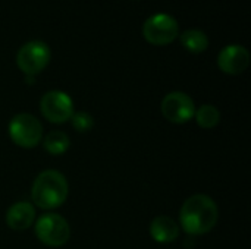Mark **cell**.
Wrapping results in <instances>:
<instances>
[{
	"label": "cell",
	"instance_id": "30bf717a",
	"mask_svg": "<svg viewBox=\"0 0 251 249\" xmlns=\"http://www.w3.org/2000/svg\"><path fill=\"white\" fill-rule=\"evenodd\" d=\"M35 220V208L26 201L15 203L9 207L6 213V225L16 232L26 230L32 226Z\"/></svg>",
	"mask_w": 251,
	"mask_h": 249
},
{
	"label": "cell",
	"instance_id": "3957f363",
	"mask_svg": "<svg viewBox=\"0 0 251 249\" xmlns=\"http://www.w3.org/2000/svg\"><path fill=\"white\" fill-rule=\"evenodd\" d=\"M35 236L41 244L50 248H59L69 241L71 227L60 214L46 213L35 222Z\"/></svg>",
	"mask_w": 251,
	"mask_h": 249
},
{
	"label": "cell",
	"instance_id": "ba28073f",
	"mask_svg": "<svg viewBox=\"0 0 251 249\" xmlns=\"http://www.w3.org/2000/svg\"><path fill=\"white\" fill-rule=\"evenodd\" d=\"M196 113V104L194 100L181 91H174L169 92L163 101H162V114L165 116L166 120L182 125L190 122L194 117Z\"/></svg>",
	"mask_w": 251,
	"mask_h": 249
},
{
	"label": "cell",
	"instance_id": "5b68a950",
	"mask_svg": "<svg viewBox=\"0 0 251 249\" xmlns=\"http://www.w3.org/2000/svg\"><path fill=\"white\" fill-rule=\"evenodd\" d=\"M9 136L18 147L34 148L41 142L43 126L40 120L28 113H19L9 123Z\"/></svg>",
	"mask_w": 251,
	"mask_h": 249
},
{
	"label": "cell",
	"instance_id": "4fadbf2b",
	"mask_svg": "<svg viewBox=\"0 0 251 249\" xmlns=\"http://www.w3.org/2000/svg\"><path fill=\"white\" fill-rule=\"evenodd\" d=\"M69 145H71L69 136L62 131L49 132L46 135L44 141H43V147L50 156H62V154H65L68 151Z\"/></svg>",
	"mask_w": 251,
	"mask_h": 249
},
{
	"label": "cell",
	"instance_id": "6da1fadb",
	"mask_svg": "<svg viewBox=\"0 0 251 249\" xmlns=\"http://www.w3.org/2000/svg\"><path fill=\"white\" fill-rule=\"evenodd\" d=\"M218 219L219 210L216 203L204 194L190 197L182 204L179 211L181 227L190 236H201L209 233L216 226Z\"/></svg>",
	"mask_w": 251,
	"mask_h": 249
},
{
	"label": "cell",
	"instance_id": "9c48e42d",
	"mask_svg": "<svg viewBox=\"0 0 251 249\" xmlns=\"http://www.w3.org/2000/svg\"><path fill=\"white\" fill-rule=\"evenodd\" d=\"M250 65V53L240 44H231L221 50L218 56V66L228 75H240Z\"/></svg>",
	"mask_w": 251,
	"mask_h": 249
},
{
	"label": "cell",
	"instance_id": "277c9868",
	"mask_svg": "<svg viewBox=\"0 0 251 249\" xmlns=\"http://www.w3.org/2000/svg\"><path fill=\"white\" fill-rule=\"evenodd\" d=\"M179 35V25L169 13H154L143 23V37L153 45L171 44Z\"/></svg>",
	"mask_w": 251,
	"mask_h": 249
},
{
	"label": "cell",
	"instance_id": "8992f818",
	"mask_svg": "<svg viewBox=\"0 0 251 249\" xmlns=\"http://www.w3.org/2000/svg\"><path fill=\"white\" fill-rule=\"evenodd\" d=\"M51 50L41 40H32L25 43L16 54V65L26 75L32 76L40 73L50 62Z\"/></svg>",
	"mask_w": 251,
	"mask_h": 249
},
{
	"label": "cell",
	"instance_id": "9a60e30c",
	"mask_svg": "<svg viewBox=\"0 0 251 249\" xmlns=\"http://www.w3.org/2000/svg\"><path fill=\"white\" fill-rule=\"evenodd\" d=\"M71 122H72V126L81 134L91 131L94 126V119L87 112H75L71 117Z\"/></svg>",
	"mask_w": 251,
	"mask_h": 249
},
{
	"label": "cell",
	"instance_id": "5bb4252c",
	"mask_svg": "<svg viewBox=\"0 0 251 249\" xmlns=\"http://www.w3.org/2000/svg\"><path fill=\"white\" fill-rule=\"evenodd\" d=\"M196 122L203 129H212L221 122V112L212 104H203L194 113Z\"/></svg>",
	"mask_w": 251,
	"mask_h": 249
},
{
	"label": "cell",
	"instance_id": "8fae6325",
	"mask_svg": "<svg viewBox=\"0 0 251 249\" xmlns=\"http://www.w3.org/2000/svg\"><path fill=\"white\" fill-rule=\"evenodd\" d=\"M150 236L157 244H171L179 236V225L168 216H159L150 225Z\"/></svg>",
	"mask_w": 251,
	"mask_h": 249
},
{
	"label": "cell",
	"instance_id": "7a4b0ae2",
	"mask_svg": "<svg viewBox=\"0 0 251 249\" xmlns=\"http://www.w3.org/2000/svg\"><path fill=\"white\" fill-rule=\"evenodd\" d=\"M69 186L66 178L57 170L41 172L31 189V198L41 210H54L65 204Z\"/></svg>",
	"mask_w": 251,
	"mask_h": 249
},
{
	"label": "cell",
	"instance_id": "52a82bcc",
	"mask_svg": "<svg viewBox=\"0 0 251 249\" xmlns=\"http://www.w3.org/2000/svg\"><path fill=\"white\" fill-rule=\"evenodd\" d=\"M40 110L44 119L56 125L71 120L72 114L75 113L72 98L66 92L59 91V90L47 91L41 97Z\"/></svg>",
	"mask_w": 251,
	"mask_h": 249
},
{
	"label": "cell",
	"instance_id": "7c38bea8",
	"mask_svg": "<svg viewBox=\"0 0 251 249\" xmlns=\"http://www.w3.org/2000/svg\"><path fill=\"white\" fill-rule=\"evenodd\" d=\"M181 43L182 45L191 51V53H201L207 48L209 45V38L203 29L199 28H190L185 29L181 34Z\"/></svg>",
	"mask_w": 251,
	"mask_h": 249
}]
</instances>
